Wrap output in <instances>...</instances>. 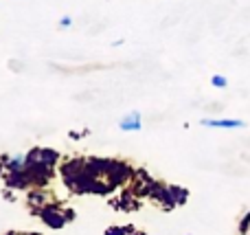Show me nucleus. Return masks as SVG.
Segmentation results:
<instances>
[{
  "instance_id": "obj_3",
  "label": "nucleus",
  "mask_w": 250,
  "mask_h": 235,
  "mask_svg": "<svg viewBox=\"0 0 250 235\" xmlns=\"http://www.w3.org/2000/svg\"><path fill=\"white\" fill-rule=\"evenodd\" d=\"M40 215H42L44 224H48L51 229H62L66 224V215L62 214V209H57V207H44V209L40 211Z\"/></svg>"
},
{
  "instance_id": "obj_5",
  "label": "nucleus",
  "mask_w": 250,
  "mask_h": 235,
  "mask_svg": "<svg viewBox=\"0 0 250 235\" xmlns=\"http://www.w3.org/2000/svg\"><path fill=\"white\" fill-rule=\"evenodd\" d=\"M119 128H121L123 132H136V130H141V114H138V112H129L127 117H125L121 123H119Z\"/></svg>"
},
{
  "instance_id": "obj_6",
  "label": "nucleus",
  "mask_w": 250,
  "mask_h": 235,
  "mask_svg": "<svg viewBox=\"0 0 250 235\" xmlns=\"http://www.w3.org/2000/svg\"><path fill=\"white\" fill-rule=\"evenodd\" d=\"M211 82H213V86H217V88H226V86H229L226 77H222V75H215V77H213Z\"/></svg>"
},
{
  "instance_id": "obj_8",
  "label": "nucleus",
  "mask_w": 250,
  "mask_h": 235,
  "mask_svg": "<svg viewBox=\"0 0 250 235\" xmlns=\"http://www.w3.org/2000/svg\"><path fill=\"white\" fill-rule=\"evenodd\" d=\"M7 235H24V233H7Z\"/></svg>"
},
{
  "instance_id": "obj_4",
  "label": "nucleus",
  "mask_w": 250,
  "mask_h": 235,
  "mask_svg": "<svg viewBox=\"0 0 250 235\" xmlns=\"http://www.w3.org/2000/svg\"><path fill=\"white\" fill-rule=\"evenodd\" d=\"M202 126H207V128H224V130H233V128H244V121H239V119H204Z\"/></svg>"
},
{
  "instance_id": "obj_1",
  "label": "nucleus",
  "mask_w": 250,
  "mask_h": 235,
  "mask_svg": "<svg viewBox=\"0 0 250 235\" xmlns=\"http://www.w3.org/2000/svg\"><path fill=\"white\" fill-rule=\"evenodd\" d=\"M64 183L77 193H105L121 185L129 176L127 165L117 161H99V158H77L62 167Z\"/></svg>"
},
{
  "instance_id": "obj_7",
  "label": "nucleus",
  "mask_w": 250,
  "mask_h": 235,
  "mask_svg": "<svg viewBox=\"0 0 250 235\" xmlns=\"http://www.w3.org/2000/svg\"><path fill=\"white\" fill-rule=\"evenodd\" d=\"M129 233V229H117V227H112V229H108V233L105 235H127Z\"/></svg>"
},
{
  "instance_id": "obj_2",
  "label": "nucleus",
  "mask_w": 250,
  "mask_h": 235,
  "mask_svg": "<svg viewBox=\"0 0 250 235\" xmlns=\"http://www.w3.org/2000/svg\"><path fill=\"white\" fill-rule=\"evenodd\" d=\"M57 163V152L53 150H33L24 156V174L29 183H44L51 176L53 165Z\"/></svg>"
}]
</instances>
